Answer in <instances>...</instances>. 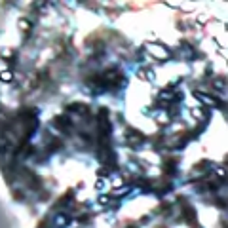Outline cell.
I'll use <instances>...</instances> for the list:
<instances>
[{"instance_id": "2", "label": "cell", "mask_w": 228, "mask_h": 228, "mask_svg": "<svg viewBox=\"0 0 228 228\" xmlns=\"http://www.w3.org/2000/svg\"><path fill=\"white\" fill-rule=\"evenodd\" d=\"M2 78H4V80H10L12 76H10V72H4V74H2Z\"/></svg>"}, {"instance_id": "1", "label": "cell", "mask_w": 228, "mask_h": 228, "mask_svg": "<svg viewBox=\"0 0 228 228\" xmlns=\"http://www.w3.org/2000/svg\"><path fill=\"white\" fill-rule=\"evenodd\" d=\"M57 224H59V226H65V224H67V219H65V217H57Z\"/></svg>"}]
</instances>
